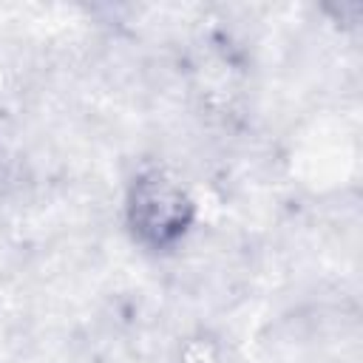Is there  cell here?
<instances>
[{"label": "cell", "mask_w": 363, "mask_h": 363, "mask_svg": "<svg viewBox=\"0 0 363 363\" xmlns=\"http://www.w3.org/2000/svg\"><path fill=\"white\" fill-rule=\"evenodd\" d=\"M128 221L142 244L164 250L184 238L193 221V201L173 179L156 170L142 173L128 196Z\"/></svg>", "instance_id": "obj_1"}]
</instances>
